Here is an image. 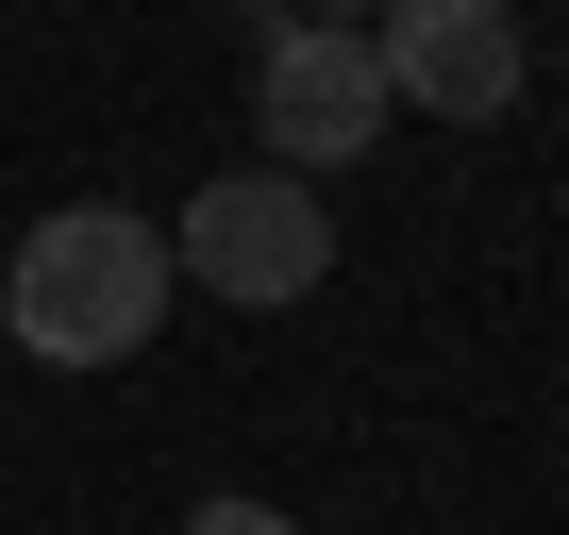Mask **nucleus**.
I'll return each instance as SVG.
<instances>
[{
  "mask_svg": "<svg viewBox=\"0 0 569 535\" xmlns=\"http://www.w3.org/2000/svg\"><path fill=\"white\" fill-rule=\"evenodd\" d=\"M369 68H386V101L486 134V118L519 101L536 51H519V0H386V18H369Z\"/></svg>",
  "mask_w": 569,
  "mask_h": 535,
  "instance_id": "4",
  "label": "nucleus"
},
{
  "mask_svg": "<svg viewBox=\"0 0 569 535\" xmlns=\"http://www.w3.org/2000/svg\"><path fill=\"white\" fill-rule=\"evenodd\" d=\"M302 18H319V34H369V18H386V0H302Z\"/></svg>",
  "mask_w": 569,
  "mask_h": 535,
  "instance_id": "6",
  "label": "nucleus"
},
{
  "mask_svg": "<svg viewBox=\"0 0 569 535\" xmlns=\"http://www.w3.org/2000/svg\"><path fill=\"white\" fill-rule=\"evenodd\" d=\"M319 268H336V218H319V184H284V168H218L168 218V285H218L234 319H284Z\"/></svg>",
  "mask_w": 569,
  "mask_h": 535,
  "instance_id": "2",
  "label": "nucleus"
},
{
  "mask_svg": "<svg viewBox=\"0 0 569 535\" xmlns=\"http://www.w3.org/2000/svg\"><path fill=\"white\" fill-rule=\"evenodd\" d=\"M251 134H268V168H284V184L352 168V151L386 134V68H369V34L268 18V34H251Z\"/></svg>",
  "mask_w": 569,
  "mask_h": 535,
  "instance_id": "3",
  "label": "nucleus"
},
{
  "mask_svg": "<svg viewBox=\"0 0 569 535\" xmlns=\"http://www.w3.org/2000/svg\"><path fill=\"white\" fill-rule=\"evenodd\" d=\"M0 319H18L34 369H118V352H151V319H168V234H151L134 201L34 218L18 268H0Z\"/></svg>",
  "mask_w": 569,
  "mask_h": 535,
  "instance_id": "1",
  "label": "nucleus"
},
{
  "mask_svg": "<svg viewBox=\"0 0 569 535\" xmlns=\"http://www.w3.org/2000/svg\"><path fill=\"white\" fill-rule=\"evenodd\" d=\"M184 535H302V518H284V502H201Z\"/></svg>",
  "mask_w": 569,
  "mask_h": 535,
  "instance_id": "5",
  "label": "nucleus"
}]
</instances>
